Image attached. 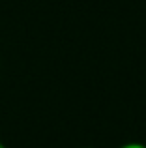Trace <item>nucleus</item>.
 Listing matches in <instances>:
<instances>
[{
  "label": "nucleus",
  "instance_id": "nucleus-1",
  "mask_svg": "<svg viewBox=\"0 0 146 148\" xmlns=\"http://www.w3.org/2000/svg\"><path fill=\"white\" fill-rule=\"evenodd\" d=\"M118 148H146L144 143H137V141H131V143H126V145L118 146Z\"/></svg>",
  "mask_w": 146,
  "mask_h": 148
},
{
  "label": "nucleus",
  "instance_id": "nucleus-3",
  "mask_svg": "<svg viewBox=\"0 0 146 148\" xmlns=\"http://www.w3.org/2000/svg\"><path fill=\"white\" fill-rule=\"evenodd\" d=\"M84 148H94V146H84Z\"/></svg>",
  "mask_w": 146,
  "mask_h": 148
},
{
  "label": "nucleus",
  "instance_id": "nucleus-2",
  "mask_svg": "<svg viewBox=\"0 0 146 148\" xmlns=\"http://www.w3.org/2000/svg\"><path fill=\"white\" fill-rule=\"evenodd\" d=\"M0 148H6V145H4V143H0Z\"/></svg>",
  "mask_w": 146,
  "mask_h": 148
}]
</instances>
